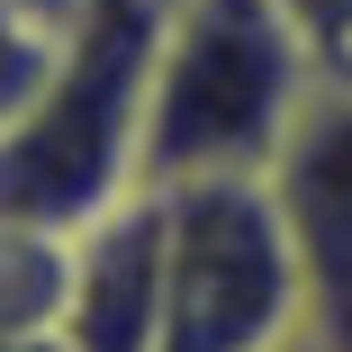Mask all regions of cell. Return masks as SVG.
Segmentation results:
<instances>
[{
    "instance_id": "4",
    "label": "cell",
    "mask_w": 352,
    "mask_h": 352,
    "mask_svg": "<svg viewBox=\"0 0 352 352\" xmlns=\"http://www.w3.org/2000/svg\"><path fill=\"white\" fill-rule=\"evenodd\" d=\"M54 343L63 352H163V190H135L82 226Z\"/></svg>"
},
{
    "instance_id": "8",
    "label": "cell",
    "mask_w": 352,
    "mask_h": 352,
    "mask_svg": "<svg viewBox=\"0 0 352 352\" xmlns=\"http://www.w3.org/2000/svg\"><path fill=\"white\" fill-rule=\"evenodd\" d=\"M289 352H334V343H325V334H298V343H289Z\"/></svg>"
},
{
    "instance_id": "3",
    "label": "cell",
    "mask_w": 352,
    "mask_h": 352,
    "mask_svg": "<svg viewBox=\"0 0 352 352\" xmlns=\"http://www.w3.org/2000/svg\"><path fill=\"white\" fill-rule=\"evenodd\" d=\"M298 334H316V280L280 190H163V352H289Z\"/></svg>"
},
{
    "instance_id": "7",
    "label": "cell",
    "mask_w": 352,
    "mask_h": 352,
    "mask_svg": "<svg viewBox=\"0 0 352 352\" xmlns=\"http://www.w3.org/2000/svg\"><path fill=\"white\" fill-rule=\"evenodd\" d=\"M316 91H352V0H280Z\"/></svg>"
},
{
    "instance_id": "2",
    "label": "cell",
    "mask_w": 352,
    "mask_h": 352,
    "mask_svg": "<svg viewBox=\"0 0 352 352\" xmlns=\"http://www.w3.org/2000/svg\"><path fill=\"white\" fill-rule=\"evenodd\" d=\"M163 0H82L63 63L0 135V217L91 226L145 190V73Z\"/></svg>"
},
{
    "instance_id": "6",
    "label": "cell",
    "mask_w": 352,
    "mask_h": 352,
    "mask_svg": "<svg viewBox=\"0 0 352 352\" xmlns=\"http://www.w3.org/2000/svg\"><path fill=\"white\" fill-rule=\"evenodd\" d=\"M73 253H82V226L0 217V334H28V343H54L63 334Z\"/></svg>"
},
{
    "instance_id": "1",
    "label": "cell",
    "mask_w": 352,
    "mask_h": 352,
    "mask_svg": "<svg viewBox=\"0 0 352 352\" xmlns=\"http://www.w3.org/2000/svg\"><path fill=\"white\" fill-rule=\"evenodd\" d=\"M307 109L316 73L280 0H163L145 73V190L271 181Z\"/></svg>"
},
{
    "instance_id": "5",
    "label": "cell",
    "mask_w": 352,
    "mask_h": 352,
    "mask_svg": "<svg viewBox=\"0 0 352 352\" xmlns=\"http://www.w3.org/2000/svg\"><path fill=\"white\" fill-rule=\"evenodd\" d=\"M271 190L316 280V334L352 352V91H316L289 154L271 163Z\"/></svg>"
}]
</instances>
